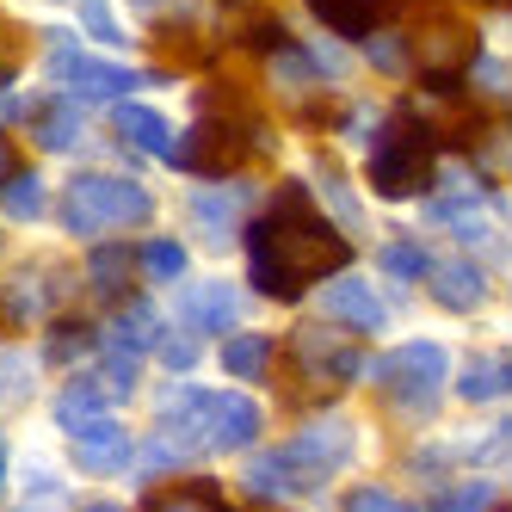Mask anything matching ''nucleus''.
Instances as JSON below:
<instances>
[{"label":"nucleus","mask_w":512,"mask_h":512,"mask_svg":"<svg viewBox=\"0 0 512 512\" xmlns=\"http://www.w3.org/2000/svg\"><path fill=\"white\" fill-rule=\"evenodd\" d=\"M346 260H352L346 229L327 223L297 179H284L266 198V216H253L247 229V278L272 303H297L315 278L346 272Z\"/></svg>","instance_id":"nucleus-1"},{"label":"nucleus","mask_w":512,"mask_h":512,"mask_svg":"<svg viewBox=\"0 0 512 512\" xmlns=\"http://www.w3.org/2000/svg\"><path fill=\"white\" fill-rule=\"evenodd\" d=\"M253 155H272V130L266 118L253 112L241 93H204V118L192 124V136H179V155L173 167H192V173H210V179H229L241 161Z\"/></svg>","instance_id":"nucleus-2"},{"label":"nucleus","mask_w":512,"mask_h":512,"mask_svg":"<svg viewBox=\"0 0 512 512\" xmlns=\"http://www.w3.org/2000/svg\"><path fill=\"white\" fill-rule=\"evenodd\" d=\"M155 216V198L136 186V179L118 173H75L62 192V229L81 235V241H105L118 229H136Z\"/></svg>","instance_id":"nucleus-3"},{"label":"nucleus","mask_w":512,"mask_h":512,"mask_svg":"<svg viewBox=\"0 0 512 512\" xmlns=\"http://www.w3.org/2000/svg\"><path fill=\"white\" fill-rule=\"evenodd\" d=\"M432 155H438V136L420 118H389V130L371 142V192L377 198H420L432 186Z\"/></svg>","instance_id":"nucleus-4"},{"label":"nucleus","mask_w":512,"mask_h":512,"mask_svg":"<svg viewBox=\"0 0 512 512\" xmlns=\"http://www.w3.org/2000/svg\"><path fill=\"white\" fill-rule=\"evenodd\" d=\"M364 377L389 395L395 414L426 420L438 408V383L451 377V358H445L438 340H408V346H395L389 358H371V364H364Z\"/></svg>","instance_id":"nucleus-5"},{"label":"nucleus","mask_w":512,"mask_h":512,"mask_svg":"<svg viewBox=\"0 0 512 512\" xmlns=\"http://www.w3.org/2000/svg\"><path fill=\"white\" fill-rule=\"evenodd\" d=\"M414 68H420V81L432 87V93H457L463 87V68L475 62V31H469V19L463 13H451V7H432L420 25H414Z\"/></svg>","instance_id":"nucleus-6"},{"label":"nucleus","mask_w":512,"mask_h":512,"mask_svg":"<svg viewBox=\"0 0 512 512\" xmlns=\"http://www.w3.org/2000/svg\"><path fill=\"white\" fill-rule=\"evenodd\" d=\"M290 358H297V371L315 383V389H346L358 371H364V346L346 334L340 321H309L290 334Z\"/></svg>","instance_id":"nucleus-7"},{"label":"nucleus","mask_w":512,"mask_h":512,"mask_svg":"<svg viewBox=\"0 0 512 512\" xmlns=\"http://www.w3.org/2000/svg\"><path fill=\"white\" fill-rule=\"evenodd\" d=\"M352 445H358V432H352V420H340V414H321L315 426H303V432L284 445V463H290V475H297V494L334 482V475L352 463Z\"/></svg>","instance_id":"nucleus-8"},{"label":"nucleus","mask_w":512,"mask_h":512,"mask_svg":"<svg viewBox=\"0 0 512 512\" xmlns=\"http://www.w3.org/2000/svg\"><path fill=\"white\" fill-rule=\"evenodd\" d=\"M50 75L68 81V99H112V105L142 87L136 68L99 62V56H87V50H75V44H56V50H50Z\"/></svg>","instance_id":"nucleus-9"},{"label":"nucleus","mask_w":512,"mask_h":512,"mask_svg":"<svg viewBox=\"0 0 512 512\" xmlns=\"http://www.w3.org/2000/svg\"><path fill=\"white\" fill-rule=\"evenodd\" d=\"M68 463L81 475H118L130 463V432L118 420H87L68 432Z\"/></svg>","instance_id":"nucleus-10"},{"label":"nucleus","mask_w":512,"mask_h":512,"mask_svg":"<svg viewBox=\"0 0 512 512\" xmlns=\"http://www.w3.org/2000/svg\"><path fill=\"white\" fill-rule=\"evenodd\" d=\"M321 315H327V321H340V327H352V334H377V327L389 321V303L377 297V284L340 278V272H334V284L321 290Z\"/></svg>","instance_id":"nucleus-11"},{"label":"nucleus","mask_w":512,"mask_h":512,"mask_svg":"<svg viewBox=\"0 0 512 512\" xmlns=\"http://www.w3.org/2000/svg\"><path fill=\"white\" fill-rule=\"evenodd\" d=\"M112 130L130 142V149H142V155H155V161H167L173 167V155H179V136L167 130V118L155 112V105H136V99H118L112 105Z\"/></svg>","instance_id":"nucleus-12"},{"label":"nucleus","mask_w":512,"mask_h":512,"mask_svg":"<svg viewBox=\"0 0 512 512\" xmlns=\"http://www.w3.org/2000/svg\"><path fill=\"white\" fill-rule=\"evenodd\" d=\"M426 284H432V297L445 303L451 315H469V309L488 303V278H482V266H469L463 253H457V260H438L426 272Z\"/></svg>","instance_id":"nucleus-13"},{"label":"nucleus","mask_w":512,"mask_h":512,"mask_svg":"<svg viewBox=\"0 0 512 512\" xmlns=\"http://www.w3.org/2000/svg\"><path fill=\"white\" fill-rule=\"evenodd\" d=\"M260 438V408H253L247 395H216V408H210V426H204V445L210 451H241Z\"/></svg>","instance_id":"nucleus-14"},{"label":"nucleus","mask_w":512,"mask_h":512,"mask_svg":"<svg viewBox=\"0 0 512 512\" xmlns=\"http://www.w3.org/2000/svg\"><path fill=\"white\" fill-rule=\"evenodd\" d=\"M179 315H186L198 334H229V327L241 321V297H235L229 284H186Z\"/></svg>","instance_id":"nucleus-15"},{"label":"nucleus","mask_w":512,"mask_h":512,"mask_svg":"<svg viewBox=\"0 0 512 512\" xmlns=\"http://www.w3.org/2000/svg\"><path fill=\"white\" fill-rule=\"evenodd\" d=\"M309 7L334 25V31H346V38H371V31H377L383 19H395L408 0H309Z\"/></svg>","instance_id":"nucleus-16"},{"label":"nucleus","mask_w":512,"mask_h":512,"mask_svg":"<svg viewBox=\"0 0 512 512\" xmlns=\"http://www.w3.org/2000/svg\"><path fill=\"white\" fill-rule=\"evenodd\" d=\"M105 383H93V377H81V383H68L62 395H56V420L75 432V426H87V420H105Z\"/></svg>","instance_id":"nucleus-17"},{"label":"nucleus","mask_w":512,"mask_h":512,"mask_svg":"<svg viewBox=\"0 0 512 512\" xmlns=\"http://www.w3.org/2000/svg\"><path fill=\"white\" fill-rule=\"evenodd\" d=\"M87 278L105 303H118L130 297V247H93V260H87Z\"/></svg>","instance_id":"nucleus-18"},{"label":"nucleus","mask_w":512,"mask_h":512,"mask_svg":"<svg viewBox=\"0 0 512 512\" xmlns=\"http://www.w3.org/2000/svg\"><path fill=\"white\" fill-rule=\"evenodd\" d=\"M241 204H247V192H241V186H229V192H198V204H192V223H198L204 235H216V241H223V235L235 229Z\"/></svg>","instance_id":"nucleus-19"},{"label":"nucleus","mask_w":512,"mask_h":512,"mask_svg":"<svg viewBox=\"0 0 512 512\" xmlns=\"http://www.w3.org/2000/svg\"><path fill=\"white\" fill-rule=\"evenodd\" d=\"M247 494H253V500H284V494H297V475H290L284 451L247 463Z\"/></svg>","instance_id":"nucleus-20"},{"label":"nucleus","mask_w":512,"mask_h":512,"mask_svg":"<svg viewBox=\"0 0 512 512\" xmlns=\"http://www.w3.org/2000/svg\"><path fill=\"white\" fill-rule=\"evenodd\" d=\"M149 512H229L216 500L210 482H179V488H155L149 494Z\"/></svg>","instance_id":"nucleus-21"},{"label":"nucleus","mask_w":512,"mask_h":512,"mask_svg":"<svg viewBox=\"0 0 512 512\" xmlns=\"http://www.w3.org/2000/svg\"><path fill=\"white\" fill-rule=\"evenodd\" d=\"M223 371H229V377H266V371H272V340L235 334V340L223 346Z\"/></svg>","instance_id":"nucleus-22"},{"label":"nucleus","mask_w":512,"mask_h":512,"mask_svg":"<svg viewBox=\"0 0 512 512\" xmlns=\"http://www.w3.org/2000/svg\"><path fill=\"white\" fill-rule=\"evenodd\" d=\"M0 204H7L13 223H38L44 216V179L38 173H13L7 186H0Z\"/></svg>","instance_id":"nucleus-23"},{"label":"nucleus","mask_w":512,"mask_h":512,"mask_svg":"<svg viewBox=\"0 0 512 512\" xmlns=\"http://www.w3.org/2000/svg\"><path fill=\"white\" fill-rule=\"evenodd\" d=\"M31 130H38V142H44V149H75V136H81V118L68 112V99H50L44 112H38V124H31Z\"/></svg>","instance_id":"nucleus-24"},{"label":"nucleus","mask_w":512,"mask_h":512,"mask_svg":"<svg viewBox=\"0 0 512 512\" xmlns=\"http://www.w3.org/2000/svg\"><path fill=\"white\" fill-rule=\"evenodd\" d=\"M383 272L401 278V284H420V278L432 272V260H426L420 241H389V247H383Z\"/></svg>","instance_id":"nucleus-25"},{"label":"nucleus","mask_w":512,"mask_h":512,"mask_svg":"<svg viewBox=\"0 0 512 512\" xmlns=\"http://www.w3.org/2000/svg\"><path fill=\"white\" fill-rule=\"evenodd\" d=\"M142 272H149L155 284L186 278V247H179V241H149V247H142Z\"/></svg>","instance_id":"nucleus-26"},{"label":"nucleus","mask_w":512,"mask_h":512,"mask_svg":"<svg viewBox=\"0 0 512 512\" xmlns=\"http://www.w3.org/2000/svg\"><path fill=\"white\" fill-rule=\"evenodd\" d=\"M457 389H463V401H494L506 389V371H500V364H488V358H475V364H463Z\"/></svg>","instance_id":"nucleus-27"},{"label":"nucleus","mask_w":512,"mask_h":512,"mask_svg":"<svg viewBox=\"0 0 512 512\" xmlns=\"http://www.w3.org/2000/svg\"><path fill=\"white\" fill-rule=\"evenodd\" d=\"M87 346H93V327H87V321H56V327H50V364L81 358Z\"/></svg>","instance_id":"nucleus-28"},{"label":"nucleus","mask_w":512,"mask_h":512,"mask_svg":"<svg viewBox=\"0 0 512 512\" xmlns=\"http://www.w3.org/2000/svg\"><path fill=\"white\" fill-rule=\"evenodd\" d=\"M438 512H488V482H457L438 494Z\"/></svg>","instance_id":"nucleus-29"},{"label":"nucleus","mask_w":512,"mask_h":512,"mask_svg":"<svg viewBox=\"0 0 512 512\" xmlns=\"http://www.w3.org/2000/svg\"><path fill=\"white\" fill-rule=\"evenodd\" d=\"M149 334H155V315H142V309H136V315H124V321L112 327V346L142 352V340H149Z\"/></svg>","instance_id":"nucleus-30"},{"label":"nucleus","mask_w":512,"mask_h":512,"mask_svg":"<svg viewBox=\"0 0 512 512\" xmlns=\"http://www.w3.org/2000/svg\"><path fill=\"white\" fill-rule=\"evenodd\" d=\"M173 50V62H204L210 50L198 44V31H161V56Z\"/></svg>","instance_id":"nucleus-31"},{"label":"nucleus","mask_w":512,"mask_h":512,"mask_svg":"<svg viewBox=\"0 0 512 512\" xmlns=\"http://www.w3.org/2000/svg\"><path fill=\"white\" fill-rule=\"evenodd\" d=\"M155 346H161V364H173V371H192V364H198V346L186 334H161Z\"/></svg>","instance_id":"nucleus-32"},{"label":"nucleus","mask_w":512,"mask_h":512,"mask_svg":"<svg viewBox=\"0 0 512 512\" xmlns=\"http://www.w3.org/2000/svg\"><path fill=\"white\" fill-rule=\"evenodd\" d=\"M81 19H87V31L99 44H118V19L105 13V0H81Z\"/></svg>","instance_id":"nucleus-33"},{"label":"nucleus","mask_w":512,"mask_h":512,"mask_svg":"<svg viewBox=\"0 0 512 512\" xmlns=\"http://www.w3.org/2000/svg\"><path fill=\"white\" fill-rule=\"evenodd\" d=\"M321 192L334 198V210L346 216V223H358V204H352V186H346V179H340L334 167H321Z\"/></svg>","instance_id":"nucleus-34"},{"label":"nucleus","mask_w":512,"mask_h":512,"mask_svg":"<svg viewBox=\"0 0 512 512\" xmlns=\"http://www.w3.org/2000/svg\"><path fill=\"white\" fill-rule=\"evenodd\" d=\"M346 512H408V506L383 488H358V494H346Z\"/></svg>","instance_id":"nucleus-35"},{"label":"nucleus","mask_w":512,"mask_h":512,"mask_svg":"<svg viewBox=\"0 0 512 512\" xmlns=\"http://www.w3.org/2000/svg\"><path fill=\"white\" fill-rule=\"evenodd\" d=\"M105 383H112V389H136V352L112 346V358H105Z\"/></svg>","instance_id":"nucleus-36"},{"label":"nucleus","mask_w":512,"mask_h":512,"mask_svg":"<svg viewBox=\"0 0 512 512\" xmlns=\"http://www.w3.org/2000/svg\"><path fill=\"white\" fill-rule=\"evenodd\" d=\"M408 44H395V38H371V68H383V75H401L408 68V56H401Z\"/></svg>","instance_id":"nucleus-37"},{"label":"nucleus","mask_w":512,"mask_h":512,"mask_svg":"<svg viewBox=\"0 0 512 512\" xmlns=\"http://www.w3.org/2000/svg\"><path fill=\"white\" fill-rule=\"evenodd\" d=\"M13 75H19V31L0 25V87H7Z\"/></svg>","instance_id":"nucleus-38"},{"label":"nucleus","mask_w":512,"mask_h":512,"mask_svg":"<svg viewBox=\"0 0 512 512\" xmlns=\"http://www.w3.org/2000/svg\"><path fill=\"white\" fill-rule=\"evenodd\" d=\"M13 179V149H7V136H0V186Z\"/></svg>","instance_id":"nucleus-39"},{"label":"nucleus","mask_w":512,"mask_h":512,"mask_svg":"<svg viewBox=\"0 0 512 512\" xmlns=\"http://www.w3.org/2000/svg\"><path fill=\"white\" fill-rule=\"evenodd\" d=\"M136 13H161V7H173V0H130Z\"/></svg>","instance_id":"nucleus-40"},{"label":"nucleus","mask_w":512,"mask_h":512,"mask_svg":"<svg viewBox=\"0 0 512 512\" xmlns=\"http://www.w3.org/2000/svg\"><path fill=\"white\" fill-rule=\"evenodd\" d=\"M81 512H118V506H112V500H93V506H81Z\"/></svg>","instance_id":"nucleus-41"},{"label":"nucleus","mask_w":512,"mask_h":512,"mask_svg":"<svg viewBox=\"0 0 512 512\" xmlns=\"http://www.w3.org/2000/svg\"><path fill=\"white\" fill-rule=\"evenodd\" d=\"M0 475H7V445H0Z\"/></svg>","instance_id":"nucleus-42"},{"label":"nucleus","mask_w":512,"mask_h":512,"mask_svg":"<svg viewBox=\"0 0 512 512\" xmlns=\"http://www.w3.org/2000/svg\"><path fill=\"white\" fill-rule=\"evenodd\" d=\"M506 383H512V364H506Z\"/></svg>","instance_id":"nucleus-43"},{"label":"nucleus","mask_w":512,"mask_h":512,"mask_svg":"<svg viewBox=\"0 0 512 512\" xmlns=\"http://www.w3.org/2000/svg\"><path fill=\"white\" fill-rule=\"evenodd\" d=\"M506 216H512V204H506Z\"/></svg>","instance_id":"nucleus-44"},{"label":"nucleus","mask_w":512,"mask_h":512,"mask_svg":"<svg viewBox=\"0 0 512 512\" xmlns=\"http://www.w3.org/2000/svg\"><path fill=\"white\" fill-rule=\"evenodd\" d=\"M506 512H512V506H506Z\"/></svg>","instance_id":"nucleus-45"}]
</instances>
